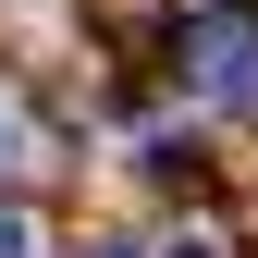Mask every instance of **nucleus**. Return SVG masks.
<instances>
[{
	"label": "nucleus",
	"instance_id": "obj_1",
	"mask_svg": "<svg viewBox=\"0 0 258 258\" xmlns=\"http://www.w3.org/2000/svg\"><path fill=\"white\" fill-rule=\"evenodd\" d=\"M184 86H209V99H258V13H246V0H221V13L184 25Z\"/></svg>",
	"mask_w": 258,
	"mask_h": 258
},
{
	"label": "nucleus",
	"instance_id": "obj_2",
	"mask_svg": "<svg viewBox=\"0 0 258 258\" xmlns=\"http://www.w3.org/2000/svg\"><path fill=\"white\" fill-rule=\"evenodd\" d=\"M148 258H221V234H160Z\"/></svg>",
	"mask_w": 258,
	"mask_h": 258
},
{
	"label": "nucleus",
	"instance_id": "obj_3",
	"mask_svg": "<svg viewBox=\"0 0 258 258\" xmlns=\"http://www.w3.org/2000/svg\"><path fill=\"white\" fill-rule=\"evenodd\" d=\"M25 246H37V234H25V209L0 197V258H25Z\"/></svg>",
	"mask_w": 258,
	"mask_h": 258
},
{
	"label": "nucleus",
	"instance_id": "obj_4",
	"mask_svg": "<svg viewBox=\"0 0 258 258\" xmlns=\"http://www.w3.org/2000/svg\"><path fill=\"white\" fill-rule=\"evenodd\" d=\"M99 258H136V246H99Z\"/></svg>",
	"mask_w": 258,
	"mask_h": 258
},
{
	"label": "nucleus",
	"instance_id": "obj_5",
	"mask_svg": "<svg viewBox=\"0 0 258 258\" xmlns=\"http://www.w3.org/2000/svg\"><path fill=\"white\" fill-rule=\"evenodd\" d=\"M0 148H13V123H0Z\"/></svg>",
	"mask_w": 258,
	"mask_h": 258
}]
</instances>
